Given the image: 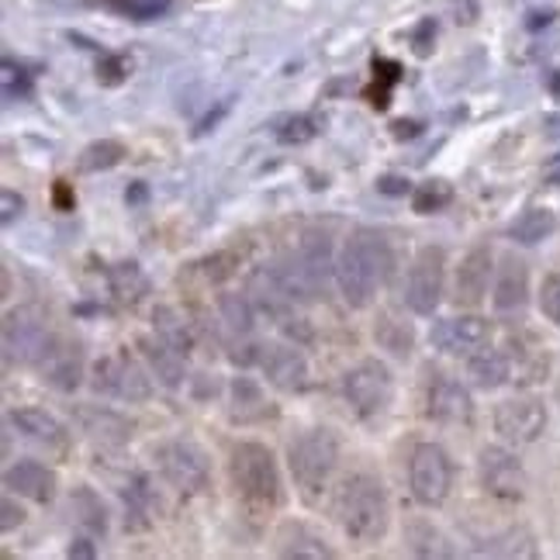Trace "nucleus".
<instances>
[{
    "label": "nucleus",
    "instance_id": "obj_21",
    "mask_svg": "<svg viewBox=\"0 0 560 560\" xmlns=\"http://www.w3.org/2000/svg\"><path fill=\"white\" fill-rule=\"evenodd\" d=\"M494 267H491V249L488 246H474L460 267H457V280H454V298L460 305H481L488 294V280H491Z\"/></svg>",
    "mask_w": 560,
    "mask_h": 560
},
{
    "label": "nucleus",
    "instance_id": "obj_45",
    "mask_svg": "<svg viewBox=\"0 0 560 560\" xmlns=\"http://www.w3.org/2000/svg\"><path fill=\"white\" fill-rule=\"evenodd\" d=\"M0 512H4V520H0V529L11 533L14 526L25 523V512H21V505H14L11 494H4V502H0Z\"/></svg>",
    "mask_w": 560,
    "mask_h": 560
},
{
    "label": "nucleus",
    "instance_id": "obj_29",
    "mask_svg": "<svg viewBox=\"0 0 560 560\" xmlns=\"http://www.w3.org/2000/svg\"><path fill=\"white\" fill-rule=\"evenodd\" d=\"M70 512L80 529H88L91 536L107 533V509L101 502V494L94 488H73L70 494Z\"/></svg>",
    "mask_w": 560,
    "mask_h": 560
},
{
    "label": "nucleus",
    "instance_id": "obj_40",
    "mask_svg": "<svg viewBox=\"0 0 560 560\" xmlns=\"http://www.w3.org/2000/svg\"><path fill=\"white\" fill-rule=\"evenodd\" d=\"M422 529H425L422 540H419V536H412V540H408V544H412V553H419V557H450V553H454L450 547H440L443 536L436 529H429V526H422Z\"/></svg>",
    "mask_w": 560,
    "mask_h": 560
},
{
    "label": "nucleus",
    "instance_id": "obj_37",
    "mask_svg": "<svg viewBox=\"0 0 560 560\" xmlns=\"http://www.w3.org/2000/svg\"><path fill=\"white\" fill-rule=\"evenodd\" d=\"M0 77H4V101H25V97H32V77L21 67H14L11 59H4Z\"/></svg>",
    "mask_w": 560,
    "mask_h": 560
},
{
    "label": "nucleus",
    "instance_id": "obj_5",
    "mask_svg": "<svg viewBox=\"0 0 560 560\" xmlns=\"http://www.w3.org/2000/svg\"><path fill=\"white\" fill-rule=\"evenodd\" d=\"M91 387H94V395L139 405L153 395V371L142 368L128 350L104 353L91 368Z\"/></svg>",
    "mask_w": 560,
    "mask_h": 560
},
{
    "label": "nucleus",
    "instance_id": "obj_33",
    "mask_svg": "<svg viewBox=\"0 0 560 560\" xmlns=\"http://www.w3.org/2000/svg\"><path fill=\"white\" fill-rule=\"evenodd\" d=\"M125 156H128L125 142H118V139H97V142H91L88 149H83L77 166H80V174H104V170H115Z\"/></svg>",
    "mask_w": 560,
    "mask_h": 560
},
{
    "label": "nucleus",
    "instance_id": "obj_26",
    "mask_svg": "<svg viewBox=\"0 0 560 560\" xmlns=\"http://www.w3.org/2000/svg\"><path fill=\"white\" fill-rule=\"evenodd\" d=\"M467 377L474 387H481V392H499L502 384H509L512 377V363L502 350H478L467 357Z\"/></svg>",
    "mask_w": 560,
    "mask_h": 560
},
{
    "label": "nucleus",
    "instance_id": "obj_36",
    "mask_svg": "<svg viewBox=\"0 0 560 560\" xmlns=\"http://www.w3.org/2000/svg\"><path fill=\"white\" fill-rule=\"evenodd\" d=\"M104 4L121 11L125 18H132V21H156V18H163L170 11L174 0H104Z\"/></svg>",
    "mask_w": 560,
    "mask_h": 560
},
{
    "label": "nucleus",
    "instance_id": "obj_12",
    "mask_svg": "<svg viewBox=\"0 0 560 560\" xmlns=\"http://www.w3.org/2000/svg\"><path fill=\"white\" fill-rule=\"evenodd\" d=\"M478 478L481 488L494 499H505V502H520L526 494V470L523 460L512 454L505 446H485L481 457H478Z\"/></svg>",
    "mask_w": 560,
    "mask_h": 560
},
{
    "label": "nucleus",
    "instance_id": "obj_2",
    "mask_svg": "<svg viewBox=\"0 0 560 560\" xmlns=\"http://www.w3.org/2000/svg\"><path fill=\"white\" fill-rule=\"evenodd\" d=\"M332 515L353 544H377L392 526V502L377 474L353 470L332 494Z\"/></svg>",
    "mask_w": 560,
    "mask_h": 560
},
{
    "label": "nucleus",
    "instance_id": "obj_34",
    "mask_svg": "<svg viewBox=\"0 0 560 560\" xmlns=\"http://www.w3.org/2000/svg\"><path fill=\"white\" fill-rule=\"evenodd\" d=\"M322 132V118L315 115H288L273 121V139L280 145H305Z\"/></svg>",
    "mask_w": 560,
    "mask_h": 560
},
{
    "label": "nucleus",
    "instance_id": "obj_13",
    "mask_svg": "<svg viewBox=\"0 0 560 560\" xmlns=\"http://www.w3.org/2000/svg\"><path fill=\"white\" fill-rule=\"evenodd\" d=\"M35 371L42 374L49 387L70 395L83 381V342L70 339V336H49L46 350H42Z\"/></svg>",
    "mask_w": 560,
    "mask_h": 560
},
{
    "label": "nucleus",
    "instance_id": "obj_47",
    "mask_svg": "<svg viewBox=\"0 0 560 560\" xmlns=\"http://www.w3.org/2000/svg\"><path fill=\"white\" fill-rule=\"evenodd\" d=\"M392 136L395 139H419L422 136V121H412V118H408V121H395L392 125Z\"/></svg>",
    "mask_w": 560,
    "mask_h": 560
},
{
    "label": "nucleus",
    "instance_id": "obj_15",
    "mask_svg": "<svg viewBox=\"0 0 560 560\" xmlns=\"http://www.w3.org/2000/svg\"><path fill=\"white\" fill-rule=\"evenodd\" d=\"M491 336L488 318L481 315H454V318H440L433 332H429V342L436 350L450 353V357H470L478 353Z\"/></svg>",
    "mask_w": 560,
    "mask_h": 560
},
{
    "label": "nucleus",
    "instance_id": "obj_18",
    "mask_svg": "<svg viewBox=\"0 0 560 560\" xmlns=\"http://www.w3.org/2000/svg\"><path fill=\"white\" fill-rule=\"evenodd\" d=\"M494 312H520L529 301V267L520 256H502V267L494 270V288H491Z\"/></svg>",
    "mask_w": 560,
    "mask_h": 560
},
{
    "label": "nucleus",
    "instance_id": "obj_25",
    "mask_svg": "<svg viewBox=\"0 0 560 560\" xmlns=\"http://www.w3.org/2000/svg\"><path fill=\"white\" fill-rule=\"evenodd\" d=\"M11 422L18 425L21 436H28L35 443H46V446H56V450H62V446H67V440H70L67 425H62L56 416L42 412V408H14Z\"/></svg>",
    "mask_w": 560,
    "mask_h": 560
},
{
    "label": "nucleus",
    "instance_id": "obj_28",
    "mask_svg": "<svg viewBox=\"0 0 560 560\" xmlns=\"http://www.w3.org/2000/svg\"><path fill=\"white\" fill-rule=\"evenodd\" d=\"M553 232H557V214L550 208H526L509 225V240H515L520 246H540Z\"/></svg>",
    "mask_w": 560,
    "mask_h": 560
},
{
    "label": "nucleus",
    "instance_id": "obj_35",
    "mask_svg": "<svg viewBox=\"0 0 560 560\" xmlns=\"http://www.w3.org/2000/svg\"><path fill=\"white\" fill-rule=\"evenodd\" d=\"M450 201H454V187L443 177H433L425 180L412 190V211L416 214H433V211H443Z\"/></svg>",
    "mask_w": 560,
    "mask_h": 560
},
{
    "label": "nucleus",
    "instance_id": "obj_22",
    "mask_svg": "<svg viewBox=\"0 0 560 560\" xmlns=\"http://www.w3.org/2000/svg\"><path fill=\"white\" fill-rule=\"evenodd\" d=\"M273 416V405L267 401L260 381L253 377H232L229 384V419L232 422H264Z\"/></svg>",
    "mask_w": 560,
    "mask_h": 560
},
{
    "label": "nucleus",
    "instance_id": "obj_9",
    "mask_svg": "<svg viewBox=\"0 0 560 560\" xmlns=\"http://www.w3.org/2000/svg\"><path fill=\"white\" fill-rule=\"evenodd\" d=\"M446 288V253L440 246H422L405 277V305L416 315H433Z\"/></svg>",
    "mask_w": 560,
    "mask_h": 560
},
{
    "label": "nucleus",
    "instance_id": "obj_3",
    "mask_svg": "<svg viewBox=\"0 0 560 560\" xmlns=\"http://www.w3.org/2000/svg\"><path fill=\"white\" fill-rule=\"evenodd\" d=\"M288 467H291V478L301 499L308 505H318L339 467V440L332 429L315 425V429H305V433H298L288 446Z\"/></svg>",
    "mask_w": 560,
    "mask_h": 560
},
{
    "label": "nucleus",
    "instance_id": "obj_38",
    "mask_svg": "<svg viewBox=\"0 0 560 560\" xmlns=\"http://www.w3.org/2000/svg\"><path fill=\"white\" fill-rule=\"evenodd\" d=\"M97 80L104 83V88H121V83L128 80V62L118 59V56H101V62H97Z\"/></svg>",
    "mask_w": 560,
    "mask_h": 560
},
{
    "label": "nucleus",
    "instance_id": "obj_49",
    "mask_svg": "<svg viewBox=\"0 0 560 560\" xmlns=\"http://www.w3.org/2000/svg\"><path fill=\"white\" fill-rule=\"evenodd\" d=\"M145 198H149V187H145L142 180H136L132 187L125 190V201H128V205H145Z\"/></svg>",
    "mask_w": 560,
    "mask_h": 560
},
{
    "label": "nucleus",
    "instance_id": "obj_23",
    "mask_svg": "<svg viewBox=\"0 0 560 560\" xmlns=\"http://www.w3.org/2000/svg\"><path fill=\"white\" fill-rule=\"evenodd\" d=\"M77 422H80L83 433L101 446H121V443L132 440V425H128L118 412H112V408L88 405L77 412Z\"/></svg>",
    "mask_w": 560,
    "mask_h": 560
},
{
    "label": "nucleus",
    "instance_id": "obj_16",
    "mask_svg": "<svg viewBox=\"0 0 560 560\" xmlns=\"http://www.w3.org/2000/svg\"><path fill=\"white\" fill-rule=\"evenodd\" d=\"M425 416L436 419V422H446V425H460V422H470L474 416V401L467 395V387L454 377H436L429 384L425 392Z\"/></svg>",
    "mask_w": 560,
    "mask_h": 560
},
{
    "label": "nucleus",
    "instance_id": "obj_6",
    "mask_svg": "<svg viewBox=\"0 0 560 560\" xmlns=\"http://www.w3.org/2000/svg\"><path fill=\"white\" fill-rule=\"evenodd\" d=\"M156 467L163 474V481L180 491L184 499H194L211 485V464L208 454L194 440H166L156 446Z\"/></svg>",
    "mask_w": 560,
    "mask_h": 560
},
{
    "label": "nucleus",
    "instance_id": "obj_51",
    "mask_svg": "<svg viewBox=\"0 0 560 560\" xmlns=\"http://www.w3.org/2000/svg\"><path fill=\"white\" fill-rule=\"evenodd\" d=\"M550 21H553V11H533L526 25L529 28H544V25H550Z\"/></svg>",
    "mask_w": 560,
    "mask_h": 560
},
{
    "label": "nucleus",
    "instance_id": "obj_8",
    "mask_svg": "<svg viewBox=\"0 0 560 560\" xmlns=\"http://www.w3.org/2000/svg\"><path fill=\"white\" fill-rule=\"evenodd\" d=\"M0 339H4V363L8 368H35L42 350H46V342H49L46 315H42L35 305L11 308L4 315Z\"/></svg>",
    "mask_w": 560,
    "mask_h": 560
},
{
    "label": "nucleus",
    "instance_id": "obj_19",
    "mask_svg": "<svg viewBox=\"0 0 560 560\" xmlns=\"http://www.w3.org/2000/svg\"><path fill=\"white\" fill-rule=\"evenodd\" d=\"M4 488L28 502L49 505L56 499V470L38 460H18L4 470Z\"/></svg>",
    "mask_w": 560,
    "mask_h": 560
},
{
    "label": "nucleus",
    "instance_id": "obj_31",
    "mask_svg": "<svg viewBox=\"0 0 560 560\" xmlns=\"http://www.w3.org/2000/svg\"><path fill=\"white\" fill-rule=\"evenodd\" d=\"M219 315L225 322V329L232 336H253L256 329V305H253V298L249 294H235V291H225L219 298Z\"/></svg>",
    "mask_w": 560,
    "mask_h": 560
},
{
    "label": "nucleus",
    "instance_id": "obj_32",
    "mask_svg": "<svg viewBox=\"0 0 560 560\" xmlns=\"http://www.w3.org/2000/svg\"><path fill=\"white\" fill-rule=\"evenodd\" d=\"M374 339H377V347L381 350H387L392 357H408L412 353V347H416V332H412V326L408 322H401V318H395V315H381L377 318V326H374Z\"/></svg>",
    "mask_w": 560,
    "mask_h": 560
},
{
    "label": "nucleus",
    "instance_id": "obj_20",
    "mask_svg": "<svg viewBox=\"0 0 560 560\" xmlns=\"http://www.w3.org/2000/svg\"><path fill=\"white\" fill-rule=\"evenodd\" d=\"M121 505H125V529L128 533H145L156 523L160 512V491L149 474H136L132 481L121 488Z\"/></svg>",
    "mask_w": 560,
    "mask_h": 560
},
{
    "label": "nucleus",
    "instance_id": "obj_10",
    "mask_svg": "<svg viewBox=\"0 0 560 560\" xmlns=\"http://www.w3.org/2000/svg\"><path fill=\"white\" fill-rule=\"evenodd\" d=\"M408 485H412L419 505H443L450 488H454V464H450L446 450L436 443H419L412 450V460H408Z\"/></svg>",
    "mask_w": 560,
    "mask_h": 560
},
{
    "label": "nucleus",
    "instance_id": "obj_4",
    "mask_svg": "<svg viewBox=\"0 0 560 560\" xmlns=\"http://www.w3.org/2000/svg\"><path fill=\"white\" fill-rule=\"evenodd\" d=\"M229 481L240 499L256 509H277L284 502V481H280L277 457L264 443H235L229 454Z\"/></svg>",
    "mask_w": 560,
    "mask_h": 560
},
{
    "label": "nucleus",
    "instance_id": "obj_11",
    "mask_svg": "<svg viewBox=\"0 0 560 560\" xmlns=\"http://www.w3.org/2000/svg\"><path fill=\"white\" fill-rule=\"evenodd\" d=\"M547 429V405L540 398H509L494 408V433L509 446H529Z\"/></svg>",
    "mask_w": 560,
    "mask_h": 560
},
{
    "label": "nucleus",
    "instance_id": "obj_43",
    "mask_svg": "<svg viewBox=\"0 0 560 560\" xmlns=\"http://www.w3.org/2000/svg\"><path fill=\"white\" fill-rule=\"evenodd\" d=\"M377 194H387V198H405V194H412V180L401 177V174H384V177H377Z\"/></svg>",
    "mask_w": 560,
    "mask_h": 560
},
{
    "label": "nucleus",
    "instance_id": "obj_27",
    "mask_svg": "<svg viewBox=\"0 0 560 560\" xmlns=\"http://www.w3.org/2000/svg\"><path fill=\"white\" fill-rule=\"evenodd\" d=\"M107 284H112V294L118 298V305L125 308H136L145 301V294L153 291L149 284V273L136 264V260H121L107 270Z\"/></svg>",
    "mask_w": 560,
    "mask_h": 560
},
{
    "label": "nucleus",
    "instance_id": "obj_41",
    "mask_svg": "<svg viewBox=\"0 0 560 560\" xmlns=\"http://www.w3.org/2000/svg\"><path fill=\"white\" fill-rule=\"evenodd\" d=\"M232 101H235V97H222L219 104H214L211 112H208L198 125H194V139H205L208 132H214V128H219V125L225 121V115L232 112Z\"/></svg>",
    "mask_w": 560,
    "mask_h": 560
},
{
    "label": "nucleus",
    "instance_id": "obj_42",
    "mask_svg": "<svg viewBox=\"0 0 560 560\" xmlns=\"http://www.w3.org/2000/svg\"><path fill=\"white\" fill-rule=\"evenodd\" d=\"M433 42H436V21L425 18V21H419V28L412 32V52L419 59L433 56Z\"/></svg>",
    "mask_w": 560,
    "mask_h": 560
},
{
    "label": "nucleus",
    "instance_id": "obj_7",
    "mask_svg": "<svg viewBox=\"0 0 560 560\" xmlns=\"http://www.w3.org/2000/svg\"><path fill=\"white\" fill-rule=\"evenodd\" d=\"M342 395H347L350 408L360 419H374L395 398V374L384 360L368 357L342 377Z\"/></svg>",
    "mask_w": 560,
    "mask_h": 560
},
{
    "label": "nucleus",
    "instance_id": "obj_50",
    "mask_svg": "<svg viewBox=\"0 0 560 560\" xmlns=\"http://www.w3.org/2000/svg\"><path fill=\"white\" fill-rule=\"evenodd\" d=\"M544 180H547L550 187H560V153L547 160V166H544Z\"/></svg>",
    "mask_w": 560,
    "mask_h": 560
},
{
    "label": "nucleus",
    "instance_id": "obj_39",
    "mask_svg": "<svg viewBox=\"0 0 560 560\" xmlns=\"http://www.w3.org/2000/svg\"><path fill=\"white\" fill-rule=\"evenodd\" d=\"M540 312L560 326V273H550L540 288Z\"/></svg>",
    "mask_w": 560,
    "mask_h": 560
},
{
    "label": "nucleus",
    "instance_id": "obj_44",
    "mask_svg": "<svg viewBox=\"0 0 560 560\" xmlns=\"http://www.w3.org/2000/svg\"><path fill=\"white\" fill-rule=\"evenodd\" d=\"M21 211H25V198H21V194H14V190H4V194H0V222L11 225Z\"/></svg>",
    "mask_w": 560,
    "mask_h": 560
},
{
    "label": "nucleus",
    "instance_id": "obj_14",
    "mask_svg": "<svg viewBox=\"0 0 560 560\" xmlns=\"http://www.w3.org/2000/svg\"><path fill=\"white\" fill-rule=\"evenodd\" d=\"M267 384L284 395H298L308 387V360L298 350V342H264L260 347V363Z\"/></svg>",
    "mask_w": 560,
    "mask_h": 560
},
{
    "label": "nucleus",
    "instance_id": "obj_17",
    "mask_svg": "<svg viewBox=\"0 0 560 560\" xmlns=\"http://www.w3.org/2000/svg\"><path fill=\"white\" fill-rule=\"evenodd\" d=\"M139 350H142L145 368L153 371L156 384H163L166 392H177V387H184V381H187V353L174 350L156 332L153 336H142L139 339Z\"/></svg>",
    "mask_w": 560,
    "mask_h": 560
},
{
    "label": "nucleus",
    "instance_id": "obj_48",
    "mask_svg": "<svg viewBox=\"0 0 560 560\" xmlns=\"http://www.w3.org/2000/svg\"><path fill=\"white\" fill-rule=\"evenodd\" d=\"M73 205H77V198H73L70 184H67V180H59V184H56V208H59V211H73Z\"/></svg>",
    "mask_w": 560,
    "mask_h": 560
},
{
    "label": "nucleus",
    "instance_id": "obj_24",
    "mask_svg": "<svg viewBox=\"0 0 560 560\" xmlns=\"http://www.w3.org/2000/svg\"><path fill=\"white\" fill-rule=\"evenodd\" d=\"M277 550L280 557H298V560H329L336 557V550L322 540L315 529H308L305 523H284L277 533Z\"/></svg>",
    "mask_w": 560,
    "mask_h": 560
},
{
    "label": "nucleus",
    "instance_id": "obj_46",
    "mask_svg": "<svg viewBox=\"0 0 560 560\" xmlns=\"http://www.w3.org/2000/svg\"><path fill=\"white\" fill-rule=\"evenodd\" d=\"M67 557H73V560H91V557H97V547H94L91 536H77V540L67 547Z\"/></svg>",
    "mask_w": 560,
    "mask_h": 560
},
{
    "label": "nucleus",
    "instance_id": "obj_52",
    "mask_svg": "<svg viewBox=\"0 0 560 560\" xmlns=\"http://www.w3.org/2000/svg\"><path fill=\"white\" fill-rule=\"evenodd\" d=\"M547 91H550V97H553V101H560V70H553V73H550Z\"/></svg>",
    "mask_w": 560,
    "mask_h": 560
},
{
    "label": "nucleus",
    "instance_id": "obj_1",
    "mask_svg": "<svg viewBox=\"0 0 560 560\" xmlns=\"http://www.w3.org/2000/svg\"><path fill=\"white\" fill-rule=\"evenodd\" d=\"M395 273V253L374 229H357L336 253V288L350 308H371L377 288Z\"/></svg>",
    "mask_w": 560,
    "mask_h": 560
},
{
    "label": "nucleus",
    "instance_id": "obj_30",
    "mask_svg": "<svg viewBox=\"0 0 560 560\" xmlns=\"http://www.w3.org/2000/svg\"><path fill=\"white\" fill-rule=\"evenodd\" d=\"M153 332H156L160 339H166L174 350H180V353L190 357V350H194V329H190V322H187L177 308L156 305V308H153Z\"/></svg>",
    "mask_w": 560,
    "mask_h": 560
}]
</instances>
